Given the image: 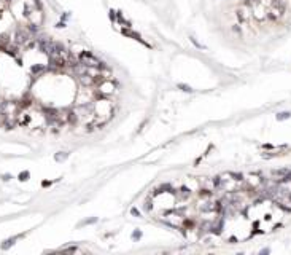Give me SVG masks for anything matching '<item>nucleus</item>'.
<instances>
[{
  "label": "nucleus",
  "instance_id": "obj_12",
  "mask_svg": "<svg viewBox=\"0 0 291 255\" xmlns=\"http://www.w3.org/2000/svg\"><path fill=\"white\" fill-rule=\"evenodd\" d=\"M131 212H132L134 215H139V210H137V209H131Z\"/></svg>",
  "mask_w": 291,
  "mask_h": 255
},
{
  "label": "nucleus",
  "instance_id": "obj_11",
  "mask_svg": "<svg viewBox=\"0 0 291 255\" xmlns=\"http://www.w3.org/2000/svg\"><path fill=\"white\" fill-rule=\"evenodd\" d=\"M2 179L5 180V182H8V180L11 179V175H10V174H3V175H2Z\"/></svg>",
  "mask_w": 291,
  "mask_h": 255
},
{
  "label": "nucleus",
  "instance_id": "obj_5",
  "mask_svg": "<svg viewBox=\"0 0 291 255\" xmlns=\"http://www.w3.org/2000/svg\"><path fill=\"white\" fill-rule=\"evenodd\" d=\"M19 238H21V236H14V238H10V239H6V241H3V244L0 246V249H2V250H8L10 247L16 242V239H19Z\"/></svg>",
  "mask_w": 291,
  "mask_h": 255
},
{
  "label": "nucleus",
  "instance_id": "obj_6",
  "mask_svg": "<svg viewBox=\"0 0 291 255\" xmlns=\"http://www.w3.org/2000/svg\"><path fill=\"white\" fill-rule=\"evenodd\" d=\"M29 177H30V172H29V171H22L21 174L18 175V179L21 180V182H26V180H29Z\"/></svg>",
  "mask_w": 291,
  "mask_h": 255
},
{
  "label": "nucleus",
  "instance_id": "obj_2",
  "mask_svg": "<svg viewBox=\"0 0 291 255\" xmlns=\"http://www.w3.org/2000/svg\"><path fill=\"white\" fill-rule=\"evenodd\" d=\"M0 110H2V113L6 116V118H11V116H14L19 110V105L16 104V102H11V101H5L2 104V107H0Z\"/></svg>",
  "mask_w": 291,
  "mask_h": 255
},
{
  "label": "nucleus",
  "instance_id": "obj_8",
  "mask_svg": "<svg viewBox=\"0 0 291 255\" xmlns=\"http://www.w3.org/2000/svg\"><path fill=\"white\" fill-rule=\"evenodd\" d=\"M132 239H134V241H140V239H142V231L140 230L134 231V233H132Z\"/></svg>",
  "mask_w": 291,
  "mask_h": 255
},
{
  "label": "nucleus",
  "instance_id": "obj_9",
  "mask_svg": "<svg viewBox=\"0 0 291 255\" xmlns=\"http://www.w3.org/2000/svg\"><path fill=\"white\" fill-rule=\"evenodd\" d=\"M180 88H182L183 91H186V93H191V91H192V89H191L188 85H180Z\"/></svg>",
  "mask_w": 291,
  "mask_h": 255
},
{
  "label": "nucleus",
  "instance_id": "obj_7",
  "mask_svg": "<svg viewBox=\"0 0 291 255\" xmlns=\"http://www.w3.org/2000/svg\"><path fill=\"white\" fill-rule=\"evenodd\" d=\"M67 156H69L67 152H61V153H57V155L54 156V159H56V161H64V159H67Z\"/></svg>",
  "mask_w": 291,
  "mask_h": 255
},
{
  "label": "nucleus",
  "instance_id": "obj_1",
  "mask_svg": "<svg viewBox=\"0 0 291 255\" xmlns=\"http://www.w3.org/2000/svg\"><path fill=\"white\" fill-rule=\"evenodd\" d=\"M78 61H80L81 64H84L86 67H100L102 65V62L97 59L94 54L88 53V51H83V53L78 54Z\"/></svg>",
  "mask_w": 291,
  "mask_h": 255
},
{
  "label": "nucleus",
  "instance_id": "obj_13",
  "mask_svg": "<svg viewBox=\"0 0 291 255\" xmlns=\"http://www.w3.org/2000/svg\"><path fill=\"white\" fill-rule=\"evenodd\" d=\"M8 2H11V0H8Z\"/></svg>",
  "mask_w": 291,
  "mask_h": 255
},
{
  "label": "nucleus",
  "instance_id": "obj_10",
  "mask_svg": "<svg viewBox=\"0 0 291 255\" xmlns=\"http://www.w3.org/2000/svg\"><path fill=\"white\" fill-rule=\"evenodd\" d=\"M288 116H290V113H280L277 118H278V120H285V118H288Z\"/></svg>",
  "mask_w": 291,
  "mask_h": 255
},
{
  "label": "nucleus",
  "instance_id": "obj_4",
  "mask_svg": "<svg viewBox=\"0 0 291 255\" xmlns=\"http://www.w3.org/2000/svg\"><path fill=\"white\" fill-rule=\"evenodd\" d=\"M32 38V35H30V32L29 30H26V29H19L18 32H16V38H14V42L18 43V45H26L27 42Z\"/></svg>",
  "mask_w": 291,
  "mask_h": 255
},
{
  "label": "nucleus",
  "instance_id": "obj_3",
  "mask_svg": "<svg viewBox=\"0 0 291 255\" xmlns=\"http://www.w3.org/2000/svg\"><path fill=\"white\" fill-rule=\"evenodd\" d=\"M115 89H116V85L112 80H102L99 86H97V91L100 94H113Z\"/></svg>",
  "mask_w": 291,
  "mask_h": 255
}]
</instances>
